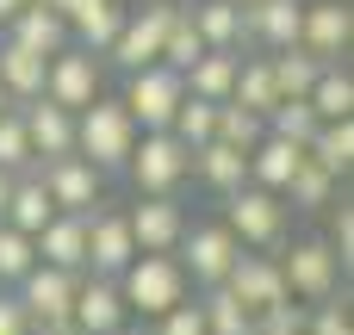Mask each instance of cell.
Here are the masks:
<instances>
[{
    "label": "cell",
    "mask_w": 354,
    "mask_h": 335,
    "mask_svg": "<svg viewBox=\"0 0 354 335\" xmlns=\"http://www.w3.org/2000/svg\"><path fill=\"white\" fill-rule=\"evenodd\" d=\"M268 62H274V87H280V99H305V93H311V81H317V68H324L305 44L268 50Z\"/></svg>",
    "instance_id": "32"
},
{
    "label": "cell",
    "mask_w": 354,
    "mask_h": 335,
    "mask_svg": "<svg viewBox=\"0 0 354 335\" xmlns=\"http://www.w3.org/2000/svg\"><path fill=\"white\" fill-rule=\"evenodd\" d=\"M131 255H137V242H131V224H124V211H87V274H106V280H118L124 267H131Z\"/></svg>",
    "instance_id": "17"
},
{
    "label": "cell",
    "mask_w": 354,
    "mask_h": 335,
    "mask_svg": "<svg viewBox=\"0 0 354 335\" xmlns=\"http://www.w3.org/2000/svg\"><path fill=\"white\" fill-rule=\"evenodd\" d=\"M6 106H12V99H6V87H0V112H6Z\"/></svg>",
    "instance_id": "47"
},
{
    "label": "cell",
    "mask_w": 354,
    "mask_h": 335,
    "mask_svg": "<svg viewBox=\"0 0 354 335\" xmlns=\"http://www.w3.org/2000/svg\"><path fill=\"white\" fill-rule=\"evenodd\" d=\"M212 124H218V99H199V93H180V106H174V118H168V131L187 143V149H199L205 137H212Z\"/></svg>",
    "instance_id": "34"
},
{
    "label": "cell",
    "mask_w": 354,
    "mask_h": 335,
    "mask_svg": "<svg viewBox=\"0 0 354 335\" xmlns=\"http://www.w3.org/2000/svg\"><path fill=\"white\" fill-rule=\"evenodd\" d=\"M199 311H205V335H255V317L243 311V298L230 286H205Z\"/></svg>",
    "instance_id": "33"
},
{
    "label": "cell",
    "mask_w": 354,
    "mask_h": 335,
    "mask_svg": "<svg viewBox=\"0 0 354 335\" xmlns=\"http://www.w3.org/2000/svg\"><path fill=\"white\" fill-rule=\"evenodd\" d=\"M212 137H224V143H236V149H255V143L268 137V118L249 112V106H236V99H218V124H212Z\"/></svg>",
    "instance_id": "35"
},
{
    "label": "cell",
    "mask_w": 354,
    "mask_h": 335,
    "mask_svg": "<svg viewBox=\"0 0 354 335\" xmlns=\"http://www.w3.org/2000/svg\"><path fill=\"white\" fill-rule=\"evenodd\" d=\"M37 261V242L25 236V230H12V224H0V280L6 286H19V274Z\"/></svg>",
    "instance_id": "38"
},
{
    "label": "cell",
    "mask_w": 354,
    "mask_h": 335,
    "mask_svg": "<svg viewBox=\"0 0 354 335\" xmlns=\"http://www.w3.org/2000/svg\"><path fill=\"white\" fill-rule=\"evenodd\" d=\"M230 99L268 118V112L280 106V87H274V62H268V56H236V87H230Z\"/></svg>",
    "instance_id": "28"
},
{
    "label": "cell",
    "mask_w": 354,
    "mask_h": 335,
    "mask_svg": "<svg viewBox=\"0 0 354 335\" xmlns=\"http://www.w3.org/2000/svg\"><path fill=\"white\" fill-rule=\"evenodd\" d=\"M193 25H199L205 50H243V0H199Z\"/></svg>",
    "instance_id": "29"
},
{
    "label": "cell",
    "mask_w": 354,
    "mask_h": 335,
    "mask_svg": "<svg viewBox=\"0 0 354 335\" xmlns=\"http://www.w3.org/2000/svg\"><path fill=\"white\" fill-rule=\"evenodd\" d=\"M6 193H12V174L0 168V211H6Z\"/></svg>",
    "instance_id": "46"
},
{
    "label": "cell",
    "mask_w": 354,
    "mask_h": 335,
    "mask_svg": "<svg viewBox=\"0 0 354 335\" xmlns=\"http://www.w3.org/2000/svg\"><path fill=\"white\" fill-rule=\"evenodd\" d=\"M118 298L131 317H162L174 298H187V274L174 255H156V249H137L131 267L118 274Z\"/></svg>",
    "instance_id": "3"
},
{
    "label": "cell",
    "mask_w": 354,
    "mask_h": 335,
    "mask_svg": "<svg viewBox=\"0 0 354 335\" xmlns=\"http://www.w3.org/2000/svg\"><path fill=\"white\" fill-rule=\"evenodd\" d=\"M274 261H280V280H286V292H292V298H305V305H317V298L342 292V274H348L324 236L280 242V255H274Z\"/></svg>",
    "instance_id": "5"
},
{
    "label": "cell",
    "mask_w": 354,
    "mask_h": 335,
    "mask_svg": "<svg viewBox=\"0 0 354 335\" xmlns=\"http://www.w3.org/2000/svg\"><path fill=\"white\" fill-rule=\"evenodd\" d=\"M305 155H311L317 168H330V174L342 180V174L354 168V118H324V124L311 131Z\"/></svg>",
    "instance_id": "27"
},
{
    "label": "cell",
    "mask_w": 354,
    "mask_h": 335,
    "mask_svg": "<svg viewBox=\"0 0 354 335\" xmlns=\"http://www.w3.org/2000/svg\"><path fill=\"white\" fill-rule=\"evenodd\" d=\"M6 37H19V44H25V50H37V56H56L62 44H75V37H68V19H62L56 6H44V0H25V6L12 12Z\"/></svg>",
    "instance_id": "20"
},
{
    "label": "cell",
    "mask_w": 354,
    "mask_h": 335,
    "mask_svg": "<svg viewBox=\"0 0 354 335\" xmlns=\"http://www.w3.org/2000/svg\"><path fill=\"white\" fill-rule=\"evenodd\" d=\"M305 99H311L317 118H354V75L342 68V62H324Z\"/></svg>",
    "instance_id": "31"
},
{
    "label": "cell",
    "mask_w": 354,
    "mask_h": 335,
    "mask_svg": "<svg viewBox=\"0 0 354 335\" xmlns=\"http://www.w3.org/2000/svg\"><path fill=\"white\" fill-rule=\"evenodd\" d=\"M299 162H305V143H286V137H274V131H268V137L249 149V180L280 193V186L292 180V168H299Z\"/></svg>",
    "instance_id": "26"
},
{
    "label": "cell",
    "mask_w": 354,
    "mask_h": 335,
    "mask_svg": "<svg viewBox=\"0 0 354 335\" xmlns=\"http://www.w3.org/2000/svg\"><path fill=\"white\" fill-rule=\"evenodd\" d=\"M37 168V180H44V193H50V205L56 211H100V193H106V174L87 162V155H50V162H31Z\"/></svg>",
    "instance_id": "9"
},
{
    "label": "cell",
    "mask_w": 354,
    "mask_h": 335,
    "mask_svg": "<svg viewBox=\"0 0 354 335\" xmlns=\"http://www.w3.org/2000/svg\"><path fill=\"white\" fill-rule=\"evenodd\" d=\"M124 224H131V242H137V249L174 255V242H180V230H187V211H180L174 193H137V205L124 211Z\"/></svg>",
    "instance_id": "12"
},
{
    "label": "cell",
    "mask_w": 354,
    "mask_h": 335,
    "mask_svg": "<svg viewBox=\"0 0 354 335\" xmlns=\"http://www.w3.org/2000/svg\"><path fill=\"white\" fill-rule=\"evenodd\" d=\"M0 168H6V174L31 168V143H25V124H19V106H6V112H0Z\"/></svg>",
    "instance_id": "39"
},
{
    "label": "cell",
    "mask_w": 354,
    "mask_h": 335,
    "mask_svg": "<svg viewBox=\"0 0 354 335\" xmlns=\"http://www.w3.org/2000/svg\"><path fill=\"white\" fill-rule=\"evenodd\" d=\"M124 174H131L137 193H174L193 174V149L174 131H137V143L124 155Z\"/></svg>",
    "instance_id": "4"
},
{
    "label": "cell",
    "mask_w": 354,
    "mask_h": 335,
    "mask_svg": "<svg viewBox=\"0 0 354 335\" xmlns=\"http://www.w3.org/2000/svg\"><path fill=\"white\" fill-rule=\"evenodd\" d=\"M118 335H156V323H124Z\"/></svg>",
    "instance_id": "45"
},
{
    "label": "cell",
    "mask_w": 354,
    "mask_h": 335,
    "mask_svg": "<svg viewBox=\"0 0 354 335\" xmlns=\"http://www.w3.org/2000/svg\"><path fill=\"white\" fill-rule=\"evenodd\" d=\"M131 143H137V118L124 112V99L93 93V99L75 112V155H87L100 174H118L124 155H131Z\"/></svg>",
    "instance_id": "1"
},
{
    "label": "cell",
    "mask_w": 354,
    "mask_h": 335,
    "mask_svg": "<svg viewBox=\"0 0 354 335\" xmlns=\"http://www.w3.org/2000/svg\"><path fill=\"white\" fill-rule=\"evenodd\" d=\"M50 218H56V205H50V193H44L37 168H19V174H12V193H6V211H0V224H12V230L37 236Z\"/></svg>",
    "instance_id": "21"
},
{
    "label": "cell",
    "mask_w": 354,
    "mask_h": 335,
    "mask_svg": "<svg viewBox=\"0 0 354 335\" xmlns=\"http://www.w3.org/2000/svg\"><path fill=\"white\" fill-rule=\"evenodd\" d=\"M168 19H174L168 0H156V6H143V12H124V25H118V37L106 44V56H112L124 75L143 68V62H162V31H168Z\"/></svg>",
    "instance_id": "11"
},
{
    "label": "cell",
    "mask_w": 354,
    "mask_h": 335,
    "mask_svg": "<svg viewBox=\"0 0 354 335\" xmlns=\"http://www.w3.org/2000/svg\"><path fill=\"white\" fill-rule=\"evenodd\" d=\"M280 199H286V211H324L330 199H336V174L330 168H317L311 155L292 168V180L280 186Z\"/></svg>",
    "instance_id": "30"
},
{
    "label": "cell",
    "mask_w": 354,
    "mask_h": 335,
    "mask_svg": "<svg viewBox=\"0 0 354 335\" xmlns=\"http://www.w3.org/2000/svg\"><path fill=\"white\" fill-rule=\"evenodd\" d=\"M44 62H50V56L25 50L19 37H0V87H6L12 106H25V99L44 93Z\"/></svg>",
    "instance_id": "23"
},
{
    "label": "cell",
    "mask_w": 354,
    "mask_h": 335,
    "mask_svg": "<svg viewBox=\"0 0 354 335\" xmlns=\"http://www.w3.org/2000/svg\"><path fill=\"white\" fill-rule=\"evenodd\" d=\"M75 280H81V274H68V267H50V261H31V267L19 274L12 298L25 305L31 329H62V323H68V305H75Z\"/></svg>",
    "instance_id": "8"
},
{
    "label": "cell",
    "mask_w": 354,
    "mask_h": 335,
    "mask_svg": "<svg viewBox=\"0 0 354 335\" xmlns=\"http://www.w3.org/2000/svg\"><path fill=\"white\" fill-rule=\"evenodd\" d=\"M112 335H118V329H112Z\"/></svg>",
    "instance_id": "48"
},
{
    "label": "cell",
    "mask_w": 354,
    "mask_h": 335,
    "mask_svg": "<svg viewBox=\"0 0 354 335\" xmlns=\"http://www.w3.org/2000/svg\"><path fill=\"white\" fill-rule=\"evenodd\" d=\"M299 44H305L317 62L348 56V44H354V6H348V0H311L305 19H299Z\"/></svg>",
    "instance_id": "15"
},
{
    "label": "cell",
    "mask_w": 354,
    "mask_h": 335,
    "mask_svg": "<svg viewBox=\"0 0 354 335\" xmlns=\"http://www.w3.org/2000/svg\"><path fill=\"white\" fill-rule=\"evenodd\" d=\"M305 335H354V317L342 305V292H330V298H317L305 311Z\"/></svg>",
    "instance_id": "40"
},
{
    "label": "cell",
    "mask_w": 354,
    "mask_h": 335,
    "mask_svg": "<svg viewBox=\"0 0 354 335\" xmlns=\"http://www.w3.org/2000/svg\"><path fill=\"white\" fill-rule=\"evenodd\" d=\"M180 93H187L180 68H168V62H143V68H131V81H124L118 99H124V112L137 118V131H168Z\"/></svg>",
    "instance_id": "7"
},
{
    "label": "cell",
    "mask_w": 354,
    "mask_h": 335,
    "mask_svg": "<svg viewBox=\"0 0 354 335\" xmlns=\"http://www.w3.org/2000/svg\"><path fill=\"white\" fill-rule=\"evenodd\" d=\"M31 242H37V261L68 267V274H87V218L81 211H56Z\"/></svg>",
    "instance_id": "19"
},
{
    "label": "cell",
    "mask_w": 354,
    "mask_h": 335,
    "mask_svg": "<svg viewBox=\"0 0 354 335\" xmlns=\"http://www.w3.org/2000/svg\"><path fill=\"white\" fill-rule=\"evenodd\" d=\"M330 205H336V199H330ZM324 242L336 249L342 267H354V205H336V211H330V236H324Z\"/></svg>",
    "instance_id": "42"
},
{
    "label": "cell",
    "mask_w": 354,
    "mask_h": 335,
    "mask_svg": "<svg viewBox=\"0 0 354 335\" xmlns=\"http://www.w3.org/2000/svg\"><path fill=\"white\" fill-rule=\"evenodd\" d=\"M93 93H100V56H93V50H81V44H62V50L44 62V99H56V106L81 112Z\"/></svg>",
    "instance_id": "10"
},
{
    "label": "cell",
    "mask_w": 354,
    "mask_h": 335,
    "mask_svg": "<svg viewBox=\"0 0 354 335\" xmlns=\"http://www.w3.org/2000/svg\"><path fill=\"white\" fill-rule=\"evenodd\" d=\"M19 6H25V0H0V31L12 25V12H19Z\"/></svg>",
    "instance_id": "44"
},
{
    "label": "cell",
    "mask_w": 354,
    "mask_h": 335,
    "mask_svg": "<svg viewBox=\"0 0 354 335\" xmlns=\"http://www.w3.org/2000/svg\"><path fill=\"white\" fill-rule=\"evenodd\" d=\"M324 118L311 112V99H280L274 112H268V131L274 137H286V143H311V131H317Z\"/></svg>",
    "instance_id": "37"
},
{
    "label": "cell",
    "mask_w": 354,
    "mask_h": 335,
    "mask_svg": "<svg viewBox=\"0 0 354 335\" xmlns=\"http://www.w3.org/2000/svg\"><path fill=\"white\" fill-rule=\"evenodd\" d=\"M299 19H305V0H243V44L286 50L299 44Z\"/></svg>",
    "instance_id": "18"
},
{
    "label": "cell",
    "mask_w": 354,
    "mask_h": 335,
    "mask_svg": "<svg viewBox=\"0 0 354 335\" xmlns=\"http://www.w3.org/2000/svg\"><path fill=\"white\" fill-rule=\"evenodd\" d=\"M199 50H205V37H199L193 12H180V6H174V19H168V31H162V62H168V68H187Z\"/></svg>",
    "instance_id": "36"
},
{
    "label": "cell",
    "mask_w": 354,
    "mask_h": 335,
    "mask_svg": "<svg viewBox=\"0 0 354 335\" xmlns=\"http://www.w3.org/2000/svg\"><path fill=\"white\" fill-rule=\"evenodd\" d=\"M118 25H124V6H118V0H81V6L68 12V37H75L81 50H93V56H106V44L118 37Z\"/></svg>",
    "instance_id": "25"
},
{
    "label": "cell",
    "mask_w": 354,
    "mask_h": 335,
    "mask_svg": "<svg viewBox=\"0 0 354 335\" xmlns=\"http://www.w3.org/2000/svg\"><path fill=\"white\" fill-rule=\"evenodd\" d=\"M0 335H37L31 317H25V305H19L12 292H0Z\"/></svg>",
    "instance_id": "43"
},
{
    "label": "cell",
    "mask_w": 354,
    "mask_h": 335,
    "mask_svg": "<svg viewBox=\"0 0 354 335\" xmlns=\"http://www.w3.org/2000/svg\"><path fill=\"white\" fill-rule=\"evenodd\" d=\"M236 255H243V242H236L230 224H187L180 242H174V261H180V274H187L199 292H205V286H224V274H230Z\"/></svg>",
    "instance_id": "6"
},
{
    "label": "cell",
    "mask_w": 354,
    "mask_h": 335,
    "mask_svg": "<svg viewBox=\"0 0 354 335\" xmlns=\"http://www.w3.org/2000/svg\"><path fill=\"white\" fill-rule=\"evenodd\" d=\"M19 124H25L31 162H50V155H68V149H75V112L56 106V99H44V93L19 106Z\"/></svg>",
    "instance_id": "16"
},
{
    "label": "cell",
    "mask_w": 354,
    "mask_h": 335,
    "mask_svg": "<svg viewBox=\"0 0 354 335\" xmlns=\"http://www.w3.org/2000/svg\"><path fill=\"white\" fill-rule=\"evenodd\" d=\"M224 224L236 230V242H243V249L274 255V249L286 242V199H280L274 186L243 180V186H230V193H224Z\"/></svg>",
    "instance_id": "2"
},
{
    "label": "cell",
    "mask_w": 354,
    "mask_h": 335,
    "mask_svg": "<svg viewBox=\"0 0 354 335\" xmlns=\"http://www.w3.org/2000/svg\"><path fill=\"white\" fill-rule=\"evenodd\" d=\"M224 286L243 298V311H249V317H268L274 305H286V298H292V292H286V280H280V261H274V255H261V249H255V255H236V261H230V274H224Z\"/></svg>",
    "instance_id": "13"
},
{
    "label": "cell",
    "mask_w": 354,
    "mask_h": 335,
    "mask_svg": "<svg viewBox=\"0 0 354 335\" xmlns=\"http://www.w3.org/2000/svg\"><path fill=\"white\" fill-rule=\"evenodd\" d=\"M193 174H199L212 193H230V186L249 180V149H236V143H224V137H205V143L193 149Z\"/></svg>",
    "instance_id": "22"
},
{
    "label": "cell",
    "mask_w": 354,
    "mask_h": 335,
    "mask_svg": "<svg viewBox=\"0 0 354 335\" xmlns=\"http://www.w3.org/2000/svg\"><path fill=\"white\" fill-rule=\"evenodd\" d=\"M68 323L81 335H112L131 323V311H124V298H118V280H106V274H81L75 280V305H68Z\"/></svg>",
    "instance_id": "14"
},
{
    "label": "cell",
    "mask_w": 354,
    "mask_h": 335,
    "mask_svg": "<svg viewBox=\"0 0 354 335\" xmlns=\"http://www.w3.org/2000/svg\"><path fill=\"white\" fill-rule=\"evenodd\" d=\"M236 56H243V50H199V56L180 68L187 93H199V99H230V87H236Z\"/></svg>",
    "instance_id": "24"
},
{
    "label": "cell",
    "mask_w": 354,
    "mask_h": 335,
    "mask_svg": "<svg viewBox=\"0 0 354 335\" xmlns=\"http://www.w3.org/2000/svg\"><path fill=\"white\" fill-rule=\"evenodd\" d=\"M156 335H205V311H199V298H174L162 317H149Z\"/></svg>",
    "instance_id": "41"
}]
</instances>
